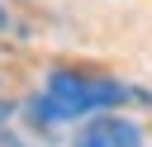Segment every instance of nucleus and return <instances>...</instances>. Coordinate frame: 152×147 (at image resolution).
I'll return each mask as SVG.
<instances>
[{
  "instance_id": "nucleus-1",
  "label": "nucleus",
  "mask_w": 152,
  "mask_h": 147,
  "mask_svg": "<svg viewBox=\"0 0 152 147\" xmlns=\"http://www.w3.org/2000/svg\"><path fill=\"white\" fill-rule=\"evenodd\" d=\"M124 100H147L142 90L124 85V81H100V76H71V71H57L48 76L43 95L28 100V114L38 123H71V119H86L95 109H114Z\"/></svg>"
},
{
  "instance_id": "nucleus-2",
  "label": "nucleus",
  "mask_w": 152,
  "mask_h": 147,
  "mask_svg": "<svg viewBox=\"0 0 152 147\" xmlns=\"http://www.w3.org/2000/svg\"><path fill=\"white\" fill-rule=\"evenodd\" d=\"M76 147H142V133H138V123L109 114V119H90L76 133Z\"/></svg>"
},
{
  "instance_id": "nucleus-3",
  "label": "nucleus",
  "mask_w": 152,
  "mask_h": 147,
  "mask_svg": "<svg viewBox=\"0 0 152 147\" xmlns=\"http://www.w3.org/2000/svg\"><path fill=\"white\" fill-rule=\"evenodd\" d=\"M5 119H10V104H5V100H0V123H5Z\"/></svg>"
},
{
  "instance_id": "nucleus-4",
  "label": "nucleus",
  "mask_w": 152,
  "mask_h": 147,
  "mask_svg": "<svg viewBox=\"0 0 152 147\" xmlns=\"http://www.w3.org/2000/svg\"><path fill=\"white\" fill-rule=\"evenodd\" d=\"M0 28H5V9H0Z\"/></svg>"
}]
</instances>
